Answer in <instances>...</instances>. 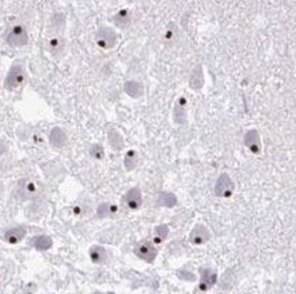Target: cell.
I'll list each match as a JSON object with an SVG mask.
<instances>
[{"mask_svg": "<svg viewBox=\"0 0 296 294\" xmlns=\"http://www.w3.org/2000/svg\"><path fill=\"white\" fill-rule=\"evenodd\" d=\"M130 21H132V14H130L129 10H121V11H118L115 14V17H114V24L117 25L118 28H128L130 25Z\"/></svg>", "mask_w": 296, "mask_h": 294, "instance_id": "20", "label": "cell"}, {"mask_svg": "<svg viewBox=\"0 0 296 294\" xmlns=\"http://www.w3.org/2000/svg\"><path fill=\"white\" fill-rule=\"evenodd\" d=\"M93 294H114V293H99V292H97V293H93Z\"/></svg>", "mask_w": 296, "mask_h": 294, "instance_id": "31", "label": "cell"}, {"mask_svg": "<svg viewBox=\"0 0 296 294\" xmlns=\"http://www.w3.org/2000/svg\"><path fill=\"white\" fill-rule=\"evenodd\" d=\"M87 207L86 204H83V203H78V204H75L74 208H72V213H74L76 217H83L85 214H87Z\"/></svg>", "mask_w": 296, "mask_h": 294, "instance_id": "28", "label": "cell"}, {"mask_svg": "<svg viewBox=\"0 0 296 294\" xmlns=\"http://www.w3.org/2000/svg\"><path fill=\"white\" fill-rule=\"evenodd\" d=\"M65 47V40H64V36L62 33L58 29L53 32L51 35L49 36V40H47V50L53 55H58L61 54L62 50Z\"/></svg>", "mask_w": 296, "mask_h": 294, "instance_id": "8", "label": "cell"}, {"mask_svg": "<svg viewBox=\"0 0 296 294\" xmlns=\"http://www.w3.org/2000/svg\"><path fill=\"white\" fill-rule=\"evenodd\" d=\"M244 142L247 148L253 153H258L260 149V137L258 134L256 130H249L247 134H245V138H244Z\"/></svg>", "mask_w": 296, "mask_h": 294, "instance_id": "15", "label": "cell"}, {"mask_svg": "<svg viewBox=\"0 0 296 294\" xmlns=\"http://www.w3.org/2000/svg\"><path fill=\"white\" fill-rule=\"evenodd\" d=\"M7 43L12 47H22L28 43V33L22 25H14L7 33Z\"/></svg>", "mask_w": 296, "mask_h": 294, "instance_id": "4", "label": "cell"}, {"mask_svg": "<svg viewBox=\"0 0 296 294\" xmlns=\"http://www.w3.org/2000/svg\"><path fill=\"white\" fill-rule=\"evenodd\" d=\"M137 163H139V155H137L136 151H133V149H132V151H128L124 159L125 169H126L128 172H132L133 169H136Z\"/></svg>", "mask_w": 296, "mask_h": 294, "instance_id": "24", "label": "cell"}, {"mask_svg": "<svg viewBox=\"0 0 296 294\" xmlns=\"http://www.w3.org/2000/svg\"><path fill=\"white\" fill-rule=\"evenodd\" d=\"M169 236V227L166 224H160L158 227H155L154 236H152V243L154 245H160L167 239Z\"/></svg>", "mask_w": 296, "mask_h": 294, "instance_id": "21", "label": "cell"}, {"mask_svg": "<svg viewBox=\"0 0 296 294\" xmlns=\"http://www.w3.org/2000/svg\"><path fill=\"white\" fill-rule=\"evenodd\" d=\"M212 238L210 235V231L208 228L205 227L204 224H197L195 227L192 228L191 232H190V243L194 246H202L205 243H208Z\"/></svg>", "mask_w": 296, "mask_h": 294, "instance_id": "6", "label": "cell"}, {"mask_svg": "<svg viewBox=\"0 0 296 294\" xmlns=\"http://www.w3.org/2000/svg\"><path fill=\"white\" fill-rule=\"evenodd\" d=\"M234 183L230 178V176L222 174L220 177L217 178L216 185H215V195L217 197H222V199H227L234 194Z\"/></svg>", "mask_w": 296, "mask_h": 294, "instance_id": "3", "label": "cell"}, {"mask_svg": "<svg viewBox=\"0 0 296 294\" xmlns=\"http://www.w3.org/2000/svg\"><path fill=\"white\" fill-rule=\"evenodd\" d=\"M90 156L94 158V159H103L104 158V148L101 147L100 144H93L90 147Z\"/></svg>", "mask_w": 296, "mask_h": 294, "instance_id": "26", "label": "cell"}, {"mask_svg": "<svg viewBox=\"0 0 296 294\" xmlns=\"http://www.w3.org/2000/svg\"><path fill=\"white\" fill-rule=\"evenodd\" d=\"M6 151H7V145L4 144L3 140H0V155H1V153H4Z\"/></svg>", "mask_w": 296, "mask_h": 294, "instance_id": "30", "label": "cell"}, {"mask_svg": "<svg viewBox=\"0 0 296 294\" xmlns=\"http://www.w3.org/2000/svg\"><path fill=\"white\" fill-rule=\"evenodd\" d=\"M118 42L117 33L114 32V29L108 28V26H103L100 28L97 33H96V43L99 44L101 49L110 50L112 47H115V44Z\"/></svg>", "mask_w": 296, "mask_h": 294, "instance_id": "2", "label": "cell"}, {"mask_svg": "<svg viewBox=\"0 0 296 294\" xmlns=\"http://www.w3.org/2000/svg\"><path fill=\"white\" fill-rule=\"evenodd\" d=\"M173 120L177 124H183L187 120V99L184 97H180L174 108H173Z\"/></svg>", "mask_w": 296, "mask_h": 294, "instance_id": "10", "label": "cell"}, {"mask_svg": "<svg viewBox=\"0 0 296 294\" xmlns=\"http://www.w3.org/2000/svg\"><path fill=\"white\" fill-rule=\"evenodd\" d=\"M135 254L143 261L151 264L154 263L155 258L158 256V250H156V247L152 242L143 240L140 243H137L136 247H135Z\"/></svg>", "mask_w": 296, "mask_h": 294, "instance_id": "1", "label": "cell"}, {"mask_svg": "<svg viewBox=\"0 0 296 294\" xmlns=\"http://www.w3.org/2000/svg\"><path fill=\"white\" fill-rule=\"evenodd\" d=\"M25 235H26V229L24 227L11 228L6 232V240L11 245H15V243H18L24 239Z\"/></svg>", "mask_w": 296, "mask_h": 294, "instance_id": "18", "label": "cell"}, {"mask_svg": "<svg viewBox=\"0 0 296 294\" xmlns=\"http://www.w3.org/2000/svg\"><path fill=\"white\" fill-rule=\"evenodd\" d=\"M108 142H110V145H111L114 151H121L125 147L124 138L117 130H110L108 131Z\"/></svg>", "mask_w": 296, "mask_h": 294, "instance_id": "23", "label": "cell"}, {"mask_svg": "<svg viewBox=\"0 0 296 294\" xmlns=\"http://www.w3.org/2000/svg\"><path fill=\"white\" fill-rule=\"evenodd\" d=\"M204 83V71H202V67H201V65H198V67H195V69L192 71L191 76H190V87H191L192 90H199V89H202Z\"/></svg>", "mask_w": 296, "mask_h": 294, "instance_id": "17", "label": "cell"}, {"mask_svg": "<svg viewBox=\"0 0 296 294\" xmlns=\"http://www.w3.org/2000/svg\"><path fill=\"white\" fill-rule=\"evenodd\" d=\"M31 245L39 251H44L49 250L50 247L53 246V240L50 236H46V235H39V236H35L32 238Z\"/></svg>", "mask_w": 296, "mask_h": 294, "instance_id": "19", "label": "cell"}, {"mask_svg": "<svg viewBox=\"0 0 296 294\" xmlns=\"http://www.w3.org/2000/svg\"><path fill=\"white\" fill-rule=\"evenodd\" d=\"M177 276L185 282H194L195 281V275L192 274L191 271H187V268H181V270L177 271Z\"/></svg>", "mask_w": 296, "mask_h": 294, "instance_id": "27", "label": "cell"}, {"mask_svg": "<svg viewBox=\"0 0 296 294\" xmlns=\"http://www.w3.org/2000/svg\"><path fill=\"white\" fill-rule=\"evenodd\" d=\"M125 206L129 208V210H139L142 207L143 204V196H142V191L139 188H132L126 192V195L124 197Z\"/></svg>", "mask_w": 296, "mask_h": 294, "instance_id": "9", "label": "cell"}, {"mask_svg": "<svg viewBox=\"0 0 296 294\" xmlns=\"http://www.w3.org/2000/svg\"><path fill=\"white\" fill-rule=\"evenodd\" d=\"M158 206L162 207H174L177 204V197L170 194V192H160L156 199Z\"/></svg>", "mask_w": 296, "mask_h": 294, "instance_id": "22", "label": "cell"}, {"mask_svg": "<svg viewBox=\"0 0 296 294\" xmlns=\"http://www.w3.org/2000/svg\"><path fill=\"white\" fill-rule=\"evenodd\" d=\"M125 93L132 98H140L144 94V87L136 80H129L125 83Z\"/></svg>", "mask_w": 296, "mask_h": 294, "instance_id": "16", "label": "cell"}, {"mask_svg": "<svg viewBox=\"0 0 296 294\" xmlns=\"http://www.w3.org/2000/svg\"><path fill=\"white\" fill-rule=\"evenodd\" d=\"M119 213V207L115 203H101L97 207V217L99 218H114Z\"/></svg>", "mask_w": 296, "mask_h": 294, "instance_id": "13", "label": "cell"}, {"mask_svg": "<svg viewBox=\"0 0 296 294\" xmlns=\"http://www.w3.org/2000/svg\"><path fill=\"white\" fill-rule=\"evenodd\" d=\"M24 79V68L21 67V65H14V67H11V69L8 71V74H7L4 86H6V89H8V90H14V89H17V87H19L22 85Z\"/></svg>", "mask_w": 296, "mask_h": 294, "instance_id": "7", "label": "cell"}, {"mask_svg": "<svg viewBox=\"0 0 296 294\" xmlns=\"http://www.w3.org/2000/svg\"><path fill=\"white\" fill-rule=\"evenodd\" d=\"M217 283V272L209 267H204L199 270V285L198 289L201 292H208Z\"/></svg>", "mask_w": 296, "mask_h": 294, "instance_id": "5", "label": "cell"}, {"mask_svg": "<svg viewBox=\"0 0 296 294\" xmlns=\"http://www.w3.org/2000/svg\"><path fill=\"white\" fill-rule=\"evenodd\" d=\"M37 191H39V188H37L36 183H33L31 180H24V181L19 183L18 194L24 199H32L37 194Z\"/></svg>", "mask_w": 296, "mask_h": 294, "instance_id": "12", "label": "cell"}, {"mask_svg": "<svg viewBox=\"0 0 296 294\" xmlns=\"http://www.w3.org/2000/svg\"><path fill=\"white\" fill-rule=\"evenodd\" d=\"M220 288L223 290H230V289L233 288V272L231 271H227L223 275L222 281H220Z\"/></svg>", "mask_w": 296, "mask_h": 294, "instance_id": "25", "label": "cell"}, {"mask_svg": "<svg viewBox=\"0 0 296 294\" xmlns=\"http://www.w3.org/2000/svg\"><path fill=\"white\" fill-rule=\"evenodd\" d=\"M177 36V28L174 25H169V28L165 32V40L166 42H173Z\"/></svg>", "mask_w": 296, "mask_h": 294, "instance_id": "29", "label": "cell"}, {"mask_svg": "<svg viewBox=\"0 0 296 294\" xmlns=\"http://www.w3.org/2000/svg\"><path fill=\"white\" fill-rule=\"evenodd\" d=\"M68 141V137L61 127H54L50 131V144L54 148H62Z\"/></svg>", "mask_w": 296, "mask_h": 294, "instance_id": "14", "label": "cell"}, {"mask_svg": "<svg viewBox=\"0 0 296 294\" xmlns=\"http://www.w3.org/2000/svg\"><path fill=\"white\" fill-rule=\"evenodd\" d=\"M89 257H90L93 264L101 265V264L107 263V260H108V251L103 246L94 245L89 250Z\"/></svg>", "mask_w": 296, "mask_h": 294, "instance_id": "11", "label": "cell"}]
</instances>
